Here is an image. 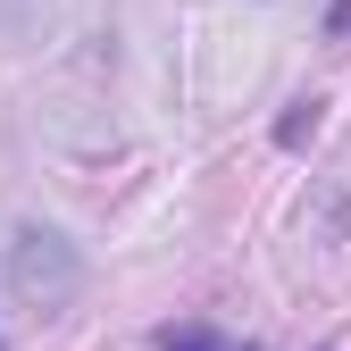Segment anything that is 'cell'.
Instances as JSON below:
<instances>
[{
  "label": "cell",
  "mask_w": 351,
  "mask_h": 351,
  "mask_svg": "<svg viewBox=\"0 0 351 351\" xmlns=\"http://www.w3.org/2000/svg\"><path fill=\"white\" fill-rule=\"evenodd\" d=\"M9 293L25 301V310H67V301L84 293V259H75L59 234L25 226V234L9 243Z\"/></svg>",
  "instance_id": "cell-1"
},
{
  "label": "cell",
  "mask_w": 351,
  "mask_h": 351,
  "mask_svg": "<svg viewBox=\"0 0 351 351\" xmlns=\"http://www.w3.org/2000/svg\"><path fill=\"white\" fill-rule=\"evenodd\" d=\"M159 351H251V343H226V335H209V326H167Z\"/></svg>",
  "instance_id": "cell-2"
}]
</instances>
